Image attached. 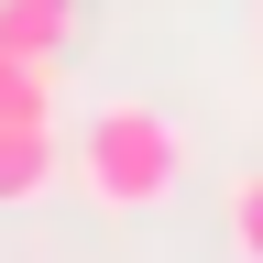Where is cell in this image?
<instances>
[{
  "label": "cell",
  "mask_w": 263,
  "mask_h": 263,
  "mask_svg": "<svg viewBox=\"0 0 263 263\" xmlns=\"http://www.w3.org/2000/svg\"><path fill=\"white\" fill-rule=\"evenodd\" d=\"M77 186L99 209H121V219L164 209V197L186 186V132L164 110H143V99H99L88 132H77Z\"/></svg>",
  "instance_id": "6da1fadb"
},
{
  "label": "cell",
  "mask_w": 263,
  "mask_h": 263,
  "mask_svg": "<svg viewBox=\"0 0 263 263\" xmlns=\"http://www.w3.org/2000/svg\"><path fill=\"white\" fill-rule=\"evenodd\" d=\"M66 176V154H55V121H0V209H33Z\"/></svg>",
  "instance_id": "7a4b0ae2"
},
{
  "label": "cell",
  "mask_w": 263,
  "mask_h": 263,
  "mask_svg": "<svg viewBox=\"0 0 263 263\" xmlns=\"http://www.w3.org/2000/svg\"><path fill=\"white\" fill-rule=\"evenodd\" d=\"M0 44H11V55H66V44H77V0H0Z\"/></svg>",
  "instance_id": "3957f363"
},
{
  "label": "cell",
  "mask_w": 263,
  "mask_h": 263,
  "mask_svg": "<svg viewBox=\"0 0 263 263\" xmlns=\"http://www.w3.org/2000/svg\"><path fill=\"white\" fill-rule=\"evenodd\" d=\"M0 121H55V66L0 44Z\"/></svg>",
  "instance_id": "277c9868"
},
{
  "label": "cell",
  "mask_w": 263,
  "mask_h": 263,
  "mask_svg": "<svg viewBox=\"0 0 263 263\" xmlns=\"http://www.w3.org/2000/svg\"><path fill=\"white\" fill-rule=\"evenodd\" d=\"M230 252H241V263H263V176H241V186H230Z\"/></svg>",
  "instance_id": "5b68a950"
},
{
  "label": "cell",
  "mask_w": 263,
  "mask_h": 263,
  "mask_svg": "<svg viewBox=\"0 0 263 263\" xmlns=\"http://www.w3.org/2000/svg\"><path fill=\"white\" fill-rule=\"evenodd\" d=\"M252 44H263V0H252Z\"/></svg>",
  "instance_id": "8992f818"
}]
</instances>
